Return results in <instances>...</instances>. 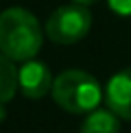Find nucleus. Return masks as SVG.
<instances>
[{"instance_id": "6e6552de", "label": "nucleus", "mask_w": 131, "mask_h": 133, "mask_svg": "<svg viewBox=\"0 0 131 133\" xmlns=\"http://www.w3.org/2000/svg\"><path fill=\"white\" fill-rule=\"evenodd\" d=\"M109 9L118 15H125V18H131V0H107Z\"/></svg>"}, {"instance_id": "423d86ee", "label": "nucleus", "mask_w": 131, "mask_h": 133, "mask_svg": "<svg viewBox=\"0 0 131 133\" xmlns=\"http://www.w3.org/2000/svg\"><path fill=\"white\" fill-rule=\"evenodd\" d=\"M81 133H120V118L112 109H94L85 114Z\"/></svg>"}, {"instance_id": "7ed1b4c3", "label": "nucleus", "mask_w": 131, "mask_h": 133, "mask_svg": "<svg viewBox=\"0 0 131 133\" xmlns=\"http://www.w3.org/2000/svg\"><path fill=\"white\" fill-rule=\"evenodd\" d=\"M92 26V13L85 4H63V7L55 9L50 18L46 20V35L50 42L68 46L76 44L90 33Z\"/></svg>"}, {"instance_id": "1a4fd4ad", "label": "nucleus", "mask_w": 131, "mask_h": 133, "mask_svg": "<svg viewBox=\"0 0 131 133\" xmlns=\"http://www.w3.org/2000/svg\"><path fill=\"white\" fill-rule=\"evenodd\" d=\"M72 2H76V4H85V7H87V4L96 2V0H72Z\"/></svg>"}, {"instance_id": "20e7f679", "label": "nucleus", "mask_w": 131, "mask_h": 133, "mask_svg": "<svg viewBox=\"0 0 131 133\" xmlns=\"http://www.w3.org/2000/svg\"><path fill=\"white\" fill-rule=\"evenodd\" d=\"M53 83H55V76L50 74L46 63L42 61H24V65L18 70V90L24 94L26 98H44L46 94L53 92Z\"/></svg>"}, {"instance_id": "f03ea898", "label": "nucleus", "mask_w": 131, "mask_h": 133, "mask_svg": "<svg viewBox=\"0 0 131 133\" xmlns=\"http://www.w3.org/2000/svg\"><path fill=\"white\" fill-rule=\"evenodd\" d=\"M53 98L68 114H90L103 101V87L83 70H63L55 76Z\"/></svg>"}, {"instance_id": "0eeeda50", "label": "nucleus", "mask_w": 131, "mask_h": 133, "mask_svg": "<svg viewBox=\"0 0 131 133\" xmlns=\"http://www.w3.org/2000/svg\"><path fill=\"white\" fill-rule=\"evenodd\" d=\"M18 92V70L13 61L0 52V107L7 105Z\"/></svg>"}, {"instance_id": "f257e3e1", "label": "nucleus", "mask_w": 131, "mask_h": 133, "mask_svg": "<svg viewBox=\"0 0 131 133\" xmlns=\"http://www.w3.org/2000/svg\"><path fill=\"white\" fill-rule=\"evenodd\" d=\"M44 31L37 18L22 7H11L0 13V52L11 61H31L40 52Z\"/></svg>"}, {"instance_id": "39448f33", "label": "nucleus", "mask_w": 131, "mask_h": 133, "mask_svg": "<svg viewBox=\"0 0 131 133\" xmlns=\"http://www.w3.org/2000/svg\"><path fill=\"white\" fill-rule=\"evenodd\" d=\"M105 105L118 118L131 120V68H125V70L116 72L107 81Z\"/></svg>"}]
</instances>
